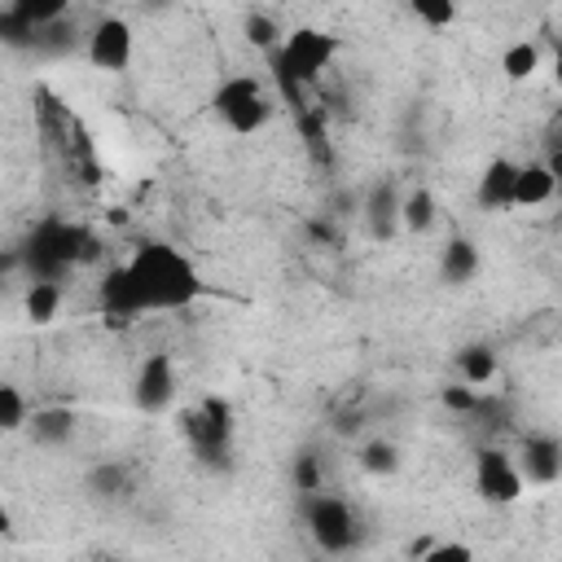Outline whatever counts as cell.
I'll return each instance as SVG.
<instances>
[{
    "mask_svg": "<svg viewBox=\"0 0 562 562\" xmlns=\"http://www.w3.org/2000/svg\"><path fill=\"white\" fill-rule=\"evenodd\" d=\"M307 527H312V536L325 553H347L351 540H356V514L338 496L307 492Z\"/></svg>",
    "mask_w": 562,
    "mask_h": 562,
    "instance_id": "4",
    "label": "cell"
},
{
    "mask_svg": "<svg viewBox=\"0 0 562 562\" xmlns=\"http://www.w3.org/2000/svg\"><path fill=\"white\" fill-rule=\"evenodd\" d=\"M514 171H518V162L514 158H505V154H496L487 167H483V176H479V206L483 211H509L514 202Z\"/></svg>",
    "mask_w": 562,
    "mask_h": 562,
    "instance_id": "9",
    "label": "cell"
},
{
    "mask_svg": "<svg viewBox=\"0 0 562 562\" xmlns=\"http://www.w3.org/2000/svg\"><path fill=\"white\" fill-rule=\"evenodd\" d=\"M88 483H92V492H97V496H114V487L123 483V470H119V465H101V470H92V479H88Z\"/></svg>",
    "mask_w": 562,
    "mask_h": 562,
    "instance_id": "29",
    "label": "cell"
},
{
    "mask_svg": "<svg viewBox=\"0 0 562 562\" xmlns=\"http://www.w3.org/2000/svg\"><path fill=\"white\" fill-rule=\"evenodd\" d=\"M26 417H31L26 395H22L13 382H0V435L22 430V426H26Z\"/></svg>",
    "mask_w": 562,
    "mask_h": 562,
    "instance_id": "21",
    "label": "cell"
},
{
    "mask_svg": "<svg viewBox=\"0 0 562 562\" xmlns=\"http://www.w3.org/2000/svg\"><path fill=\"white\" fill-rule=\"evenodd\" d=\"M132 53H136V35H132V22L127 18H114L110 13V18H101L92 26V35H88V61L97 70L119 75V70L132 66Z\"/></svg>",
    "mask_w": 562,
    "mask_h": 562,
    "instance_id": "6",
    "label": "cell"
},
{
    "mask_svg": "<svg viewBox=\"0 0 562 562\" xmlns=\"http://www.w3.org/2000/svg\"><path fill=\"white\" fill-rule=\"evenodd\" d=\"M75 0H9V9L22 18V22H31V26H53V22H61L66 18V9H70Z\"/></svg>",
    "mask_w": 562,
    "mask_h": 562,
    "instance_id": "20",
    "label": "cell"
},
{
    "mask_svg": "<svg viewBox=\"0 0 562 562\" xmlns=\"http://www.w3.org/2000/svg\"><path fill=\"white\" fill-rule=\"evenodd\" d=\"M540 70V44L536 40H518V44H509L505 53H501V75L509 79V83H522V79H531Z\"/></svg>",
    "mask_w": 562,
    "mask_h": 562,
    "instance_id": "18",
    "label": "cell"
},
{
    "mask_svg": "<svg viewBox=\"0 0 562 562\" xmlns=\"http://www.w3.org/2000/svg\"><path fill=\"white\" fill-rule=\"evenodd\" d=\"M268 57H272L277 83H281V88L294 97V105H299V92L312 88V83L329 70V61L338 57V40H334L329 31H321V26H294V31L281 35V44H277Z\"/></svg>",
    "mask_w": 562,
    "mask_h": 562,
    "instance_id": "2",
    "label": "cell"
},
{
    "mask_svg": "<svg viewBox=\"0 0 562 562\" xmlns=\"http://www.w3.org/2000/svg\"><path fill=\"white\" fill-rule=\"evenodd\" d=\"M474 487H479V496L492 501V505H514L527 483H522V470H518V461H514L509 452L483 448L479 461H474Z\"/></svg>",
    "mask_w": 562,
    "mask_h": 562,
    "instance_id": "5",
    "label": "cell"
},
{
    "mask_svg": "<svg viewBox=\"0 0 562 562\" xmlns=\"http://www.w3.org/2000/svg\"><path fill=\"white\" fill-rule=\"evenodd\" d=\"M13 531V514H9V505L0 501V536H9Z\"/></svg>",
    "mask_w": 562,
    "mask_h": 562,
    "instance_id": "30",
    "label": "cell"
},
{
    "mask_svg": "<svg viewBox=\"0 0 562 562\" xmlns=\"http://www.w3.org/2000/svg\"><path fill=\"white\" fill-rule=\"evenodd\" d=\"M193 435H198V443H202L206 457L211 452H224V443H228V408H224V400H206L202 404V413L193 422Z\"/></svg>",
    "mask_w": 562,
    "mask_h": 562,
    "instance_id": "15",
    "label": "cell"
},
{
    "mask_svg": "<svg viewBox=\"0 0 562 562\" xmlns=\"http://www.w3.org/2000/svg\"><path fill=\"white\" fill-rule=\"evenodd\" d=\"M0 44H4V48H35V44H40V26H31V22H22L13 9H4V13H0Z\"/></svg>",
    "mask_w": 562,
    "mask_h": 562,
    "instance_id": "23",
    "label": "cell"
},
{
    "mask_svg": "<svg viewBox=\"0 0 562 562\" xmlns=\"http://www.w3.org/2000/svg\"><path fill=\"white\" fill-rule=\"evenodd\" d=\"M321 479H325V474H321V461H316L312 452H299V457H294V487L307 496V492H321Z\"/></svg>",
    "mask_w": 562,
    "mask_h": 562,
    "instance_id": "26",
    "label": "cell"
},
{
    "mask_svg": "<svg viewBox=\"0 0 562 562\" xmlns=\"http://www.w3.org/2000/svg\"><path fill=\"white\" fill-rule=\"evenodd\" d=\"M457 369H461V382L483 386V382H492V378H496V356H492V347L474 342V347H465V351L457 356Z\"/></svg>",
    "mask_w": 562,
    "mask_h": 562,
    "instance_id": "19",
    "label": "cell"
},
{
    "mask_svg": "<svg viewBox=\"0 0 562 562\" xmlns=\"http://www.w3.org/2000/svg\"><path fill=\"white\" fill-rule=\"evenodd\" d=\"M360 465H364L369 474H391V470L400 465V448H395V443H386V439H373V443H364Z\"/></svg>",
    "mask_w": 562,
    "mask_h": 562,
    "instance_id": "25",
    "label": "cell"
},
{
    "mask_svg": "<svg viewBox=\"0 0 562 562\" xmlns=\"http://www.w3.org/2000/svg\"><path fill=\"white\" fill-rule=\"evenodd\" d=\"M202 294L198 268L162 241H145L110 281L101 285V307L114 316H136L149 307H189Z\"/></svg>",
    "mask_w": 562,
    "mask_h": 562,
    "instance_id": "1",
    "label": "cell"
},
{
    "mask_svg": "<svg viewBox=\"0 0 562 562\" xmlns=\"http://www.w3.org/2000/svg\"><path fill=\"white\" fill-rule=\"evenodd\" d=\"M211 110H215V119H220L228 132H237V136H255V132L272 119V101L263 97L259 79H250V75L224 79V83L215 88V97H211Z\"/></svg>",
    "mask_w": 562,
    "mask_h": 562,
    "instance_id": "3",
    "label": "cell"
},
{
    "mask_svg": "<svg viewBox=\"0 0 562 562\" xmlns=\"http://www.w3.org/2000/svg\"><path fill=\"white\" fill-rule=\"evenodd\" d=\"M479 272V246L470 237H452L439 255V281L443 285H470Z\"/></svg>",
    "mask_w": 562,
    "mask_h": 562,
    "instance_id": "12",
    "label": "cell"
},
{
    "mask_svg": "<svg viewBox=\"0 0 562 562\" xmlns=\"http://www.w3.org/2000/svg\"><path fill=\"white\" fill-rule=\"evenodd\" d=\"M75 241H79V233H75V228H66V224H44V228L35 233V241H31V255L44 263V272H40V277L61 272V268L75 259Z\"/></svg>",
    "mask_w": 562,
    "mask_h": 562,
    "instance_id": "10",
    "label": "cell"
},
{
    "mask_svg": "<svg viewBox=\"0 0 562 562\" xmlns=\"http://www.w3.org/2000/svg\"><path fill=\"white\" fill-rule=\"evenodd\" d=\"M364 220H369V233H373V237H386V233L400 224V193H395L391 180H378V184L369 189Z\"/></svg>",
    "mask_w": 562,
    "mask_h": 562,
    "instance_id": "13",
    "label": "cell"
},
{
    "mask_svg": "<svg viewBox=\"0 0 562 562\" xmlns=\"http://www.w3.org/2000/svg\"><path fill=\"white\" fill-rule=\"evenodd\" d=\"M57 307H61V285H57L53 277H35V281L26 285V294H22V312H26V321L48 325V321L57 316Z\"/></svg>",
    "mask_w": 562,
    "mask_h": 562,
    "instance_id": "16",
    "label": "cell"
},
{
    "mask_svg": "<svg viewBox=\"0 0 562 562\" xmlns=\"http://www.w3.org/2000/svg\"><path fill=\"white\" fill-rule=\"evenodd\" d=\"M241 31H246V40H250L255 48H263V53H272V48L281 44L277 18H268V13H259V9H250V13L241 18Z\"/></svg>",
    "mask_w": 562,
    "mask_h": 562,
    "instance_id": "22",
    "label": "cell"
},
{
    "mask_svg": "<svg viewBox=\"0 0 562 562\" xmlns=\"http://www.w3.org/2000/svg\"><path fill=\"white\" fill-rule=\"evenodd\" d=\"M443 404H448L452 413H470V408H479V391H474L470 382H461V386H443Z\"/></svg>",
    "mask_w": 562,
    "mask_h": 562,
    "instance_id": "28",
    "label": "cell"
},
{
    "mask_svg": "<svg viewBox=\"0 0 562 562\" xmlns=\"http://www.w3.org/2000/svg\"><path fill=\"white\" fill-rule=\"evenodd\" d=\"M558 189V167L549 162H518L514 171V206H544Z\"/></svg>",
    "mask_w": 562,
    "mask_h": 562,
    "instance_id": "11",
    "label": "cell"
},
{
    "mask_svg": "<svg viewBox=\"0 0 562 562\" xmlns=\"http://www.w3.org/2000/svg\"><path fill=\"white\" fill-rule=\"evenodd\" d=\"M470 558H474V549L461 544V540H448V544H435L430 540V549L422 553V562H470Z\"/></svg>",
    "mask_w": 562,
    "mask_h": 562,
    "instance_id": "27",
    "label": "cell"
},
{
    "mask_svg": "<svg viewBox=\"0 0 562 562\" xmlns=\"http://www.w3.org/2000/svg\"><path fill=\"white\" fill-rule=\"evenodd\" d=\"M176 395V364L167 351H154L145 356V364L136 369V386H132V400L140 413H162Z\"/></svg>",
    "mask_w": 562,
    "mask_h": 562,
    "instance_id": "7",
    "label": "cell"
},
{
    "mask_svg": "<svg viewBox=\"0 0 562 562\" xmlns=\"http://www.w3.org/2000/svg\"><path fill=\"white\" fill-rule=\"evenodd\" d=\"M518 470H522V483H540V487L558 483L562 479V443L553 435H527Z\"/></svg>",
    "mask_w": 562,
    "mask_h": 562,
    "instance_id": "8",
    "label": "cell"
},
{
    "mask_svg": "<svg viewBox=\"0 0 562 562\" xmlns=\"http://www.w3.org/2000/svg\"><path fill=\"white\" fill-rule=\"evenodd\" d=\"M439 220V206H435V193L430 189H413L408 198H400V224L408 233H430Z\"/></svg>",
    "mask_w": 562,
    "mask_h": 562,
    "instance_id": "17",
    "label": "cell"
},
{
    "mask_svg": "<svg viewBox=\"0 0 562 562\" xmlns=\"http://www.w3.org/2000/svg\"><path fill=\"white\" fill-rule=\"evenodd\" d=\"M408 13H413L422 26L443 31V26L457 22V0H408Z\"/></svg>",
    "mask_w": 562,
    "mask_h": 562,
    "instance_id": "24",
    "label": "cell"
},
{
    "mask_svg": "<svg viewBox=\"0 0 562 562\" xmlns=\"http://www.w3.org/2000/svg\"><path fill=\"white\" fill-rule=\"evenodd\" d=\"M149 4H154V9H158V4H162V0H149Z\"/></svg>",
    "mask_w": 562,
    "mask_h": 562,
    "instance_id": "31",
    "label": "cell"
},
{
    "mask_svg": "<svg viewBox=\"0 0 562 562\" xmlns=\"http://www.w3.org/2000/svg\"><path fill=\"white\" fill-rule=\"evenodd\" d=\"M26 430H31L35 443L57 448V443H66V439L75 435V413H70V408H35V413L26 417Z\"/></svg>",
    "mask_w": 562,
    "mask_h": 562,
    "instance_id": "14",
    "label": "cell"
}]
</instances>
